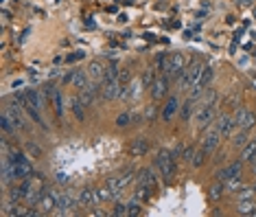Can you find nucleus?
Here are the masks:
<instances>
[{"label":"nucleus","mask_w":256,"mask_h":217,"mask_svg":"<svg viewBox=\"0 0 256 217\" xmlns=\"http://www.w3.org/2000/svg\"><path fill=\"white\" fill-rule=\"evenodd\" d=\"M250 176H252L254 180H256V160H252V163H250Z\"/></svg>","instance_id":"c03bdc74"},{"label":"nucleus","mask_w":256,"mask_h":217,"mask_svg":"<svg viewBox=\"0 0 256 217\" xmlns=\"http://www.w3.org/2000/svg\"><path fill=\"white\" fill-rule=\"evenodd\" d=\"M153 167L160 174V180H162L164 187H171L175 182L177 165H175V154L171 149H158V154L153 158Z\"/></svg>","instance_id":"f257e3e1"},{"label":"nucleus","mask_w":256,"mask_h":217,"mask_svg":"<svg viewBox=\"0 0 256 217\" xmlns=\"http://www.w3.org/2000/svg\"><path fill=\"white\" fill-rule=\"evenodd\" d=\"M155 75H158V72H155V68H153V66H147V68H144V72H142V77H140V83H142V88H147V90H149V86H151V83H153Z\"/></svg>","instance_id":"f704fd0d"},{"label":"nucleus","mask_w":256,"mask_h":217,"mask_svg":"<svg viewBox=\"0 0 256 217\" xmlns=\"http://www.w3.org/2000/svg\"><path fill=\"white\" fill-rule=\"evenodd\" d=\"M24 152L29 154L33 160H37V158H42V156H44V149H42L35 141H26V143H24Z\"/></svg>","instance_id":"c756f323"},{"label":"nucleus","mask_w":256,"mask_h":217,"mask_svg":"<svg viewBox=\"0 0 256 217\" xmlns=\"http://www.w3.org/2000/svg\"><path fill=\"white\" fill-rule=\"evenodd\" d=\"M0 127H2V134H7V136H15L20 132L18 127H15L13 121H11V116L4 112V110H2V116H0Z\"/></svg>","instance_id":"a878e982"},{"label":"nucleus","mask_w":256,"mask_h":217,"mask_svg":"<svg viewBox=\"0 0 256 217\" xmlns=\"http://www.w3.org/2000/svg\"><path fill=\"white\" fill-rule=\"evenodd\" d=\"M155 114H158V110H155L153 105H151V108H147V112H144V121H147V123H151V121L155 119Z\"/></svg>","instance_id":"37998d69"},{"label":"nucleus","mask_w":256,"mask_h":217,"mask_svg":"<svg viewBox=\"0 0 256 217\" xmlns=\"http://www.w3.org/2000/svg\"><path fill=\"white\" fill-rule=\"evenodd\" d=\"M208 202H221L228 193H226V185L224 182H219V180H215V185L213 187H208Z\"/></svg>","instance_id":"4be33fe9"},{"label":"nucleus","mask_w":256,"mask_h":217,"mask_svg":"<svg viewBox=\"0 0 256 217\" xmlns=\"http://www.w3.org/2000/svg\"><path fill=\"white\" fill-rule=\"evenodd\" d=\"M232 116H235V123H237L239 130L252 132L256 127V112L252 108H248V105H239L235 112H232Z\"/></svg>","instance_id":"0eeeda50"},{"label":"nucleus","mask_w":256,"mask_h":217,"mask_svg":"<svg viewBox=\"0 0 256 217\" xmlns=\"http://www.w3.org/2000/svg\"><path fill=\"white\" fill-rule=\"evenodd\" d=\"M195 152H197V147H195V145H188V147H184V149H182V160L191 165V160H193Z\"/></svg>","instance_id":"ea45409f"},{"label":"nucleus","mask_w":256,"mask_h":217,"mask_svg":"<svg viewBox=\"0 0 256 217\" xmlns=\"http://www.w3.org/2000/svg\"><path fill=\"white\" fill-rule=\"evenodd\" d=\"M4 112L11 116V121L15 123L18 130H26V127H29V125H26V119H29V116H24V112H26L24 105H20L15 99H13V103H9L7 108H4Z\"/></svg>","instance_id":"ddd939ff"},{"label":"nucleus","mask_w":256,"mask_h":217,"mask_svg":"<svg viewBox=\"0 0 256 217\" xmlns=\"http://www.w3.org/2000/svg\"><path fill=\"white\" fill-rule=\"evenodd\" d=\"M94 193H97V202L103 204V202H114V196L112 191H110L108 187H97L94 189Z\"/></svg>","instance_id":"473e14b6"},{"label":"nucleus","mask_w":256,"mask_h":217,"mask_svg":"<svg viewBox=\"0 0 256 217\" xmlns=\"http://www.w3.org/2000/svg\"><path fill=\"white\" fill-rule=\"evenodd\" d=\"M204 64H206V62H202L199 57H193L191 62H188V66H186V70L175 79V81H177V90H188V92H191L193 88L197 86L199 77H202Z\"/></svg>","instance_id":"7ed1b4c3"},{"label":"nucleus","mask_w":256,"mask_h":217,"mask_svg":"<svg viewBox=\"0 0 256 217\" xmlns=\"http://www.w3.org/2000/svg\"><path fill=\"white\" fill-rule=\"evenodd\" d=\"M77 198H79V204H81V209H94L97 207V193H94V189L90 187H83L79 189V193H77Z\"/></svg>","instance_id":"6ab92c4d"},{"label":"nucleus","mask_w":256,"mask_h":217,"mask_svg":"<svg viewBox=\"0 0 256 217\" xmlns=\"http://www.w3.org/2000/svg\"><path fill=\"white\" fill-rule=\"evenodd\" d=\"M86 108H88V105L81 101L79 94H77V97H72V101H70V112H72V116H75L77 123H86V121H88Z\"/></svg>","instance_id":"a211bd4d"},{"label":"nucleus","mask_w":256,"mask_h":217,"mask_svg":"<svg viewBox=\"0 0 256 217\" xmlns=\"http://www.w3.org/2000/svg\"><path fill=\"white\" fill-rule=\"evenodd\" d=\"M33 176V167L31 163H11V180L13 182H20V180H26V178Z\"/></svg>","instance_id":"dca6fc26"},{"label":"nucleus","mask_w":256,"mask_h":217,"mask_svg":"<svg viewBox=\"0 0 256 217\" xmlns=\"http://www.w3.org/2000/svg\"><path fill=\"white\" fill-rule=\"evenodd\" d=\"M114 125L119 127V130H125V127L133 125V119H131V114H129V112H121V114H116V119H114Z\"/></svg>","instance_id":"72a5a7b5"},{"label":"nucleus","mask_w":256,"mask_h":217,"mask_svg":"<svg viewBox=\"0 0 256 217\" xmlns=\"http://www.w3.org/2000/svg\"><path fill=\"white\" fill-rule=\"evenodd\" d=\"M237 215H246V217H254L256 215V198L250 200H237L235 202Z\"/></svg>","instance_id":"aec40b11"},{"label":"nucleus","mask_w":256,"mask_h":217,"mask_svg":"<svg viewBox=\"0 0 256 217\" xmlns=\"http://www.w3.org/2000/svg\"><path fill=\"white\" fill-rule=\"evenodd\" d=\"M133 81V72H131V68H121L119 70V83L121 86H127V83H131Z\"/></svg>","instance_id":"4c0bfd02"},{"label":"nucleus","mask_w":256,"mask_h":217,"mask_svg":"<svg viewBox=\"0 0 256 217\" xmlns=\"http://www.w3.org/2000/svg\"><path fill=\"white\" fill-rule=\"evenodd\" d=\"M226 185V193L228 196H235V193L241 189L246 182H243V176H237V178H232V180H228V182H224Z\"/></svg>","instance_id":"7c9ffc66"},{"label":"nucleus","mask_w":256,"mask_h":217,"mask_svg":"<svg viewBox=\"0 0 256 217\" xmlns=\"http://www.w3.org/2000/svg\"><path fill=\"white\" fill-rule=\"evenodd\" d=\"M186 66H188V59L184 53H180V51L169 53V59H166V66H164V75H169L171 79L175 81L177 77L186 70Z\"/></svg>","instance_id":"39448f33"},{"label":"nucleus","mask_w":256,"mask_h":217,"mask_svg":"<svg viewBox=\"0 0 256 217\" xmlns=\"http://www.w3.org/2000/svg\"><path fill=\"white\" fill-rule=\"evenodd\" d=\"M149 149H151V145H149V138H144V136H138L129 143V156H136V158L147 156Z\"/></svg>","instance_id":"f3484780"},{"label":"nucleus","mask_w":256,"mask_h":217,"mask_svg":"<svg viewBox=\"0 0 256 217\" xmlns=\"http://www.w3.org/2000/svg\"><path fill=\"white\" fill-rule=\"evenodd\" d=\"M142 213V202L138 198H133V200H129V202H127V215H140Z\"/></svg>","instance_id":"c9c22d12"},{"label":"nucleus","mask_w":256,"mask_h":217,"mask_svg":"<svg viewBox=\"0 0 256 217\" xmlns=\"http://www.w3.org/2000/svg\"><path fill=\"white\" fill-rule=\"evenodd\" d=\"M166 59H169V53H158L155 55V59H153V68L155 72H164V66H166Z\"/></svg>","instance_id":"e433bc0d"},{"label":"nucleus","mask_w":256,"mask_h":217,"mask_svg":"<svg viewBox=\"0 0 256 217\" xmlns=\"http://www.w3.org/2000/svg\"><path fill=\"white\" fill-rule=\"evenodd\" d=\"M136 187H144V189H149V191H158V187H160V174L155 171V167H142L140 171H138V176H136Z\"/></svg>","instance_id":"423d86ee"},{"label":"nucleus","mask_w":256,"mask_h":217,"mask_svg":"<svg viewBox=\"0 0 256 217\" xmlns=\"http://www.w3.org/2000/svg\"><path fill=\"white\" fill-rule=\"evenodd\" d=\"M226 103L232 108V112H235V110L239 108V105H243V103H241V97H239V94H230V97L226 99Z\"/></svg>","instance_id":"79ce46f5"},{"label":"nucleus","mask_w":256,"mask_h":217,"mask_svg":"<svg viewBox=\"0 0 256 217\" xmlns=\"http://www.w3.org/2000/svg\"><path fill=\"white\" fill-rule=\"evenodd\" d=\"M171 81H173V79H171L169 75H164V72L155 75L153 83L149 86V97H151L153 103H160V101H164V99H169V94H171Z\"/></svg>","instance_id":"20e7f679"},{"label":"nucleus","mask_w":256,"mask_h":217,"mask_svg":"<svg viewBox=\"0 0 256 217\" xmlns=\"http://www.w3.org/2000/svg\"><path fill=\"white\" fill-rule=\"evenodd\" d=\"M239 158H241L243 163H252L256 158V138H250V141L239 149Z\"/></svg>","instance_id":"5701e85b"},{"label":"nucleus","mask_w":256,"mask_h":217,"mask_svg":"<svg viewBox=\"0 0 256 217\" xmlns=\"http://www.w3.org/2000/svg\"><path fill=\"white\" fill-rule=\"evenodd\" d=\"M221 134L217 132V127L215 125H210L208 130H204L202 132V138H199V147L202 149H206L208 154H215L217 149H219V145H221Z\"/></svg>","instance_id":"9d476101"},{"label":"nucleus","mask_w":256,"mask_h":217,"mask_svg":"<svg viewBox=\"0 0 256 217\" xmlns=\"http://www.w3.org/2000/svg\"><path fill=\"white\" fill-rule=\"evenodd\" d=\"M243 169H246V163H243L241 158H237V160H232V163H228L226 167H219L217 174H215V180L228 182V180H232V178H237V176H243Z\"/></svg>","instance_id":"6e6552de"},{"label":"nucleus","mask_w":256,"mask_h":217,"mask_svg":"<svg viewBox=\"0 0 256 217\" xmlns=\"http://www.w3.org/2000/svg\"><path fill=\"white\" fill-rule=\"evenodd\" d=\"M250 198H256L254 185H243V187L235 193V202H237V200H250Z\"/></svg>","instance_id":"2f4dec72"},{"label":"nucleus","mask_w":256,"mask_h":217,"mask_svg":"<svg viewBox=\"0 0 256 217\" xmlns=\"http://www.w3.org/2000/svg\"><path fill=\"white\" fill-rule=\"evenodd\" d=\"M51 103H53V110H55V116H57L59 121L64 119V94L59 92V90H55L53 94V99H51Z\"/></svg>","instance_id":"cd10ccee"},{"label":"nucleus","mask_w":256,"mask_h":217,"mask_svg":"<svg viewBox=\"0 0 256 217\" xmlns=\"http://www.w3.org/2000/svg\"><path fill=\"white\" fill-rule=\"evenodd\" d=\"M90 79H92V77L88 75V70H77L75 72V79H72L70 86H75V90L81 92V90H86V88L90 86Z\"/></svg>","instance_id":"393cba45"},{"label":"nucleus","mask_w":256,"mask_h":217,"mask_svg":"<svg viewBox=\"0 0 256 217\" xmlns=\"http://www.w3.org/2000/svg\"><path fill=\"white\" fill-rule=\"evenodd\" d=\"M86 57V51H77V53H68L66 55V64H75V62H79V59Z\"/></svg>","instance_id":"a19ab883"},{"label":"nucleus","mask_w":256,"mask_h":217,"mask_svg":"<svg viewBox=\"0 0 256 217\" xmlns=\"http://www.w3.org/2000/svg\"><path fill=\"white\" fill-rule=\"evenodd\" d=\"M252 185H254V189H256V180H254V182H252Z\"/></svg>","instance_id":"a18cd8bd"},{"label":"nucleus","mask_w":256,"mask_h":217,"mask_svg":"<svg viewBox=\"0 0 256 217\" xmlns=\"http://www.w3.org/2000/svg\"><path fill=\"white\" fill-rule=\"evenodd\" d=\"M133 178H136V169H133V167H127V169L116 171V174H110L108 178H105V187L112 191L114 200H119L121 193H123L125 189L133 182Z\"/></svg>","instance_id":"f03ea898"},{"label":"nucleus","mask_w":256,"mask_h":217,"mask_svg":"<svg viewBox=\"0 0 256 217\" xmlns=\"http://www.w3.org/2000/svg\"><path fill=\"white\" fill-rule=\"evenodd\" d=\"M24 110H26V116L35 123L37 127H42V132H48V127H46V123H44V116H42V110L37 108V105H33V103H26L24 105Z\"/></svg>","instance_id":"412c9836"},{"label":"nucleus","mask_w":256,"mask_h":217,"mask_svg":"<svg viewBox=\"0 0 256 217\" xmlns=\"http://www.w3.org/2000/svg\"><path fill=\"white\" fill-rule=\"evenodd\" d=\"M105 68H108V64H103L101 59H92L90 66H88V75H90L94 81H101L105 75Z\"/></svg>","instance_id":"b1692460"},{"label":"nucleus","mask_w":256,"mask_h":217,"mask_svg":"<svg viewBox=\"0 0 256 217\" xmlns=\"http://www.w3.org/2000/svg\"><path fill=\"white\" fill-rule=\"evenodd\" d=\"M110 215H114V217H127V202H114V209H112V213Z\"/></svg>","instance_id":"58836bf2"},{"label":"nucleus","mask_w":256,"mask_h":217,"mask_svg":"<svg viewBox=\"0 0 256 217\" xmlns=\"http://www.w3.org/2000/svg\"><path fill=\"white\" fill-rule=\"evenodd\" d=\"M208 152L206 149H202V147H197V152H195V156H193V160H191V167L193 169H202V167L208 163Z\"/></svg>","instance_id":"c85d7f7f"},{"label":"nucleus","mask_w":256,"mask_h":217,"mask_svg":"<svg viewBox=\"0 0 256 217\" xmlns=\"http://www.w3.org/2000/svg\"><path fill=\"white\" fill-rule=\"evenodd\" d=\"M197 108H199L197 99L186 97L184 103H182V108H180V121H182V123H191V119L195 116V112H197Z\"/></svg>","instance_id":"2eb2a0df"},{"label":"nucleus","mask_w":256,"mask_h":217,"mask_svg":"<svg viewBox=\"0 0 256 217\" xmlns=\"http://www.w3.org/2000/svg\"><path fill=\"white\" fill-rule=\"evenodd\" d=\"M248 141H250V130H237L235 134H232V138H230V145L235 149H241Z\"/></svg>","instance_id":"bb28decb"},{"label":"nucleus","mask_w":256,"mask_h":217,"mask_svg":"<svg viewBox=\"0 0 256 217\" xmlns=\"http://www.w3.org/2000/svg\"><path fill=\"white\" fill-rule=\"evenodd\" d=\"M254 160H256V158H254Z\"/></svg>","instance_id":"49530a36"},{"label":"nucleus","mask_w":256,"mask_h":217,"mask_svg":"<svg viewBox=\"0 0 256 217\" xmlns=\"http://www.w3.org/2000/svg\"><path fill=\"white\" fill-rule=\"evenodd\" d=\"M77 209H81L79 198H77L72 191H62V196H59V204H57V215L75 213Z\"/></svg>","instance_id":"9b49d317"},{"label":"nucleus","mask_w":256,"mask_h":217,"mask_svg":"<svg viewBox=\"0 0 256 217\" xmlns=\"http://www.w3.org/2000/svg\"><path fill=\"white\" fill-rule=\"evenodd\" d=\"M215 127H217V132L221 134V138H232V134L239 130L237 123H235V116H232V112H219V114H217Z\"/></svg>","instance_id":"1a4fd4ad"},{"label":"nucleus","mask_w":256,"mask_h":217,"mask_svg":"<svg viewBox=\"0 0 256 217\" xmlns=\"http://www.w3.org/2000/svg\"><path fill=\"white\" fill-rule=\"evenodd\" d=\"M59 196H62V191H57V189H46V193H44L42 202L37 204V207H40V211H42V215H48V213H57Z\"/></svg>","instance_id":"f8f14e48"},{"label":"nucleus","mask_w":256,"mask_h":217,"mask_svg":"<svg viewBox=\"0 0 256 217\" xmlns=\"http://www.w3.org/2000/svg\"><path fill=\"white\" fill-rule=\"evenodd\" d=\"M180 108H182V101L177 94H173V97L166 99L164 108H162V121L164 123H173V119L177 114H180Z\"/></svg>","instance_id":"4468645a"}]
</instances>
